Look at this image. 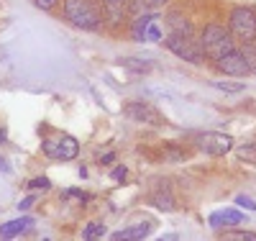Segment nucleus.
<instances>
[{"instance_id": "f257e3e1", "label": "nucleus", "mask_w": 256, "mask_h": 241, "mask_svg": "<svg viewBox=\"0 0 256 241\" xmlns=\"http://www.w3.org/2000/svg\"><path fill=\"white\" fill-rule=\"evenodd\" d=\"M200 47H202V54L212 62H218L220 57L230 54L233 52V34L230 29L226 26H218V24H210L202 29L200 34Z\"/></svg>"}, {"instance_id": "f03ea898", "label": "nucleus", "mask_w": 256, "mask_h": 241, "mask_svg": "<svg viewBox=\"0 0 256 241\" xmlns=\"http://www.w3.org/2000/svg\"><path fill=\"white\" fill-rule=\"evenodd\" d=\"M64 16L70 24L84 31H98L102 26V16L92 0H64Z\"/></svg>"}, {"instance_id": "7ed1b4c3", "label": "nucleus", "mask_w": 256, "mask_h": 241, "mask_svg": "<svg viewBox=\"0 0 256 241\" xmlns=\"http://www.w3.org/2000/svg\"><path fill=\"white\" fill-rule=\"evenodd\" d=\"M228 29H230V34H233L236 41L251 44L256 39V11H251V8H233Z\"/></svg>"}, {"instance_id": "20e7f679", "label": "nucleus", "mask_w": 256, "mask_h": 241, "mask_svg": "<svg viewBox=\"0 0 256 241\" xmlns=\"http://www.w3.org/2000/svg\"><path fill=\"white\" fill-rule=\"evenodd\" d=\"M41 151L49 157V159H59V162H67V159H74L80 154V144L74 136L70 134H54L52 139H44L41 144Z\"/></svg>"}, {"instance_id": "39448f33", "label": "nucleus", "mask_w": 256, "mask_h": 241, "mask_svg": "<svg viewBox=\"0 0 256 241\" xmlns=\"http://www.w3.org/2000/svg\"><path fill=\"white\" fill-rule=\"evenodd\" d=\"M166 47H169V52H172V54H177L180 59H187L192 64H200L205 59L202 47L195 41V36H190V34H174L172 31V36L166 39Z\"/></svg>"}, {"instance_id": "423d86ee", "label": "nucleus", "mask_w": 256, "mask_h": 241, "mask_svg": "<svg viewBox=\"0 0 256 241\" xmlns=\"http://www.w3.org/2000/svg\"><path fill=\"white\" fill-rule=\"evenodd\" d=\"M216 67H218V72H223L228 77H246V75L254 72L248 59H246V54L244 52H236V49H233L230 54H226V57H220L216 62Z\"/></svg>"}, {"instance_id": "0eeeda50", "label": "nucleus", "mask_w": 256, "mask_h": 241, "mask_svg": "<svg viewBox=\"0 0 256 241\" xmlns=\"http://www.w3.org/2000/svg\"><path fill=\"white\" fill-rule=\"evenodd\" d=\"M198 146L205 151V154H226V151H230L233 146V139L228 134H220V131H208V134H200L198 136Z\"/></svg>"}, {"instance_id": "6e6552de", "label": "nucleus", "mask_w": 256, "mask_h": 241, "mask_svg": "<svg viewBox=\"0 0 256 241\" xmlns=\"http://www.w3.org/2000/svg\"><path fill=\"white\" fill-rule=\"evenodd\" d=\"M134 39L138 41H162L164 39V26L156 16H141L134 24Z\"/></svg>"}, {"instance_id": "1a4fd4ad", "label": "nucleus", "mask_w": 256, "mask_h": 241, "mask_svg": "<svg viewBox=\"0 0 256 241\" xmlns=\"http://www.w3.org/2000/svg\"><path fill=\"white\" fill-rule=\"evenodd\" d=\"M246 221V213L241 210H233V208H226V210H218L210 215V226L212 228H223V226H236V223H244Z\"/></svg>"}, {"instance_id": "9d476101", "label": "nucleus", "mask_w": 256, "mask_h": 241, "mask_svg": "<svg viewBox=\"0 0 256 241\" xmlns=\"http://www.w3.org/2000/svg\"><path fill=\"white\" fill-rule=\"evenodd\" d=\"M126 113L131 116L134 121H141V123H159L156 111H154V108H148L146 103H128Z\"/></svg>"}, {"instance_id": "9b49d317", "label": "nucleus", "mask_w": 256, "mask_h": 241, "mask_svg": "<svg viewBox=\"0 0 256 241\" xmlns=\"http://www.w3.org/2000/svg\"><path fill=\"white\" fill-rule=\"evenodd\" d=\"M31 226H34V218H28V215L16 218V221L0 226V238H16V236H20V233H26Z\"/></svg>"}, {"instance_id": "f8f14e48", "label": "nucleus", "mask_w": 256, "mask_h": 241, "mask_svg": "<svg viewBox=\"0 0 256 241\" xmlns=\"http://www.w3.org/2000/svg\"><path fill=\"white\" fill-rule=\"evenodd\" d=\"M148 231H152V223H141V226H128L123 231H116L110 233V238L116 241H136V238H146Z\"/></svg>"}, {"instance_id": "ddd939ff", "label": "nucleus", "mask_w": 256, "mask_h": 241, "mask_svg": "<svg viewBox=\"0 0 256 241\" xmlns=\"http://www.w3.org/2000/svg\"><path fill=\"white\" fill-rule=\"evenodd\" d=\"M120 67H131L134 72H148L154 67V62H146V59H120Z\"/></svg>"}, {"instance_id": "4468645a", "label": "nucleus", "mask_w": 256, "mask_h": 241, "mask_svg": "<svg viewBox=\"0 0 256 241\" xmlns=\"http://www.w3.org/2000/svg\"><path fill=\"white\" fill-rule=\"evenodd\" d=\"M131 3H134V11L136 13H152L154 8L164 6L166 0H131Z\"/></svg>"}, {"instance_id": "2eb2a0df", "label": "nucleus", "mask_w": 256, "mask_h": 241, "mask_svg": "<svg viewBox=\"0 0 256 241\" xmlns=\"http://www.w3.org/2000/svg\"><path fill=\"white\" fill-rule=\"evenodd\" d=\"M105 233V226L102 223H88L84 226V231H82V238L84 241H92V238H100Z\"/></svg>"}, {"instance_id": "dca6fc26", "label": "nucleus", "mask_w": 256, "mask_h": 241, "mask_svg": "<svg viewBox=\"0 0 256 241\" xmlns=\"http://www.w3.org/2000/svg\"><path fill=\"white\" fill-rule=\"evenodd\" d=\"M236 154H238L241 162H251V164H254V162H256V144H244Z\"/></svg>"}, {"instance_id": "f3484780", "label": "nucleus", "mask_w": 256, "mask_h": 241, "mask_svg": "<svg viewBox=\"0 0 256 241\" xmlns=\"http://www.w3.org/2000/svg\"><path fill=\"white\" fill-rule=\"evenodd\" d=\"M152 205L159 208V210H174V200L169 195H154L152 198Z\"/></svg>"}, {"instance_id": "a211bd4d", "label": "nucleus", "mask_w": 256, "mask_h": 241, "mask_svg": "<svg viewBox=\"0 0 256 241\" xmlns=\"http://www.w3.org/2000/svg\"><path fill=\"white\" fill-rule=\"evenodd\" d=\"M216 87H218V90H226V93H241V90H246L244 82H216Z\"/></svg>"}, {"instance_id": "6ab92c4d", "label": "nucleus", "mask_w": 256, "mask_h": 241, "mask_svg": "<svg viewBox=\"0 0 256 241\" xmlns=\"http://www.w3.org/2000/svg\"><path fill=\"white\" fill-rule=\"evenodd\" d=\"M236 203H238L241 208H246V210H256V203H254L251 198H246V195H238V198H236Z\"/></svg>"}, {"instance_id": "aec40b11", "label": "nucleus", "mask_w": 256, "mask_h": 241, "mask_svg": "<svg viewBox=\"0 0 256 241\" xmlns=\"http://www.w3.org/2000/svg\"><path fill=\"white\" fill-rule=\"evenodd\" d=\"M28 187H31V190H36V187L46 190V187H49V180H46V177H36V180H31V182H28Z\"/></svg>"}, {"instance_id": "412c9836", "label": "nucleus", "mask_w": 256, "mask_h": 241, "mask_svg": "<svg viewBox=\"0 0 256 241\" xmlns=\"http://www.w3.org/2000/svg\"><path fill=\"white\" fill-rule=\"evenodd\" d=\"M126 172H128L126 167H116V169L110 172V177H113L116 182H123V180H126Z\"/></svg>"}, {"instance_id": "4be33fe9", "label": "nucleus", "mask_w": 256, "mask_h": 241, "mask_svg": "<svg viewBox=\"0 0 256 241\" xmlns=\"http://www.w3.org/2000/svg\"><path fill=\"white\" fill-rule=\"evenodd\" d=\"M36 3V8H41V11H52L54 6H56V0H34Z\"/></svg>"}, {"instance_id": "5701e85b", "label": "nucleus", "mask_w": 256, "mask_h": 241, "mask_svg": "<svg viewBox=\"0 0 256 241\" xmlns=\"http://www.w3.org/2000/svg\"><path fill=\"white\" fill-rule=\"evenodd\" d=\"M230 238H246V241H256V233H251V231H241V233H230Z\"/></svg>"}, {"instance_id": "b1692460", "label": "nucleus", "mask_w": 256, "mask_h": 241, "mask_svg": "<svg viewBox=\"0 0 256 241\" xmlns=\"http://www.w3.org/2000/svg\"><path fill=\"white\" fill-rule=\"evenodd\" d=\"M34 200H36V195H31V198H26V200H20V205H18V208H20V210H28V208L34 205Z\"/></svg>"}, {"instance_id": "393cba45", "label": "nucleus", "mask_w": 256, "mask_h": 241, "mask_svg": "<svg viewBox=\"0 0 256 241\" xmlns=\"http://www.w3.org/2000/svg\"><path fill=\"white\" fill-rule=\"evenodd\" d=\"M113 159H116V154H113V151H108V154H102V159H100V162H102V164H110Z\"/></svg>"}, {"instance_id": "a878e982", "label": "nucleus", "mask_w": 256, "mask_h": 241, "mask_svg": "<svg viewBox=\"0 0 256 241\" xmlns=\"http://www.w3.org/2000/svg\"><path fill=\"white\" fill-rule=\"evenodd\" d=\"M0 172H10V167H8V162L0 157Z\"/></svg>"}]
</instances>
